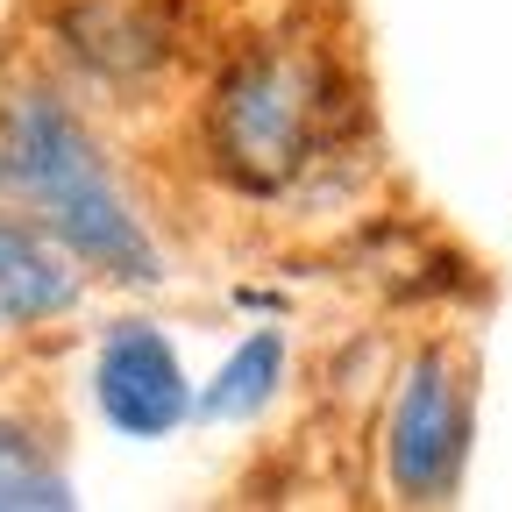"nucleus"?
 <instances>
[{
    "label": "nucleus",
    "instance_id": "1",
    "mask_svg": "<svg viewBox=\"0 0 512 512\" xmlns=\"http://www.w3.org/2000/svg\"><path fill=\"white\" fill-rule=\"evenodd\" d=\"M0 192L29 221H43L79 264L121 285H157V242L128 214L86 121L57 93H15L0 107Z\"/></svg>",
    "mask_w": 512,
    "mask_h": 512
},
{
    "label": "nucleus",
    "instance_id": "2",
    "mask_svg": "<svg viewBox=\"0 0 512 512\" xmlns=\"http://www.w3.org/2000/svg\"><path fill=\"white\" fill-rule=\"evenodd\" d=\"M356 114L328 50L249 43L207 93V157L242 192H285Z\"/></svg>",
    "mask_w": 512,
    "mask_h": 512
},
{
    "label": "nucleus",
    "instance_id": "3",
    "mask_svg": "<svg viewBox=\"0 0 512 512\" xmlns=\"http://www.w3.org/2000/svg\"><path fill=\"white\" fill-rule=\"evenodd\" d=\"M470 463V370L456 349H420L384 420V477L406 505H448Z\"/></svg>",
    "mask_w": 512,
    "mask_h": 512
},
{
    "label": "nucleus",
    "instance_id": "4",
    "mask_svg": "<svg viewBox=\"0 0 512 512\" xmlns=\"http://www.w3.org/2000/svg\"><path fill=\"white\" fill-rule=\"evenodd\" d=\"M93 399H100L114 434L164 441L192 413V384H185L178 349L164 342V328H150V320H121V328H107V342L93 356Z\"/></svg>",
    "mask_w": 512,
    "mask_h": 512
},
{
    "label": "nucleus",
    "instance_id": "5",
    "mask_svg": "<svg viewBox=\"0 0 512 512\" xmlns=\"http://www.w3.org/2000/svg\"><path fill=\"white\" fill-rule=\"evenodd\" d=\"M79 256L64 249L43 221L0 214V335L8 328H43V320L72 313L79 299Z\"/></svg>",
    "mask_w": 512,
    "mask_h": 512
},
{
    "label": "nucleus",
    "instance_id": "6",
    "mask_svg": "<svg viewBox=\"0 0 512 512\" xmlns=\"http://www.w3.org/2000/svg\"><path fill=\"white\" fill-rule=\"evenodd\" d=\"M64 36L72 50L107 79H128V72H150L164 57V29L143 15V8H114V0H93V8H72L64 15Z\"/></svg>",
    "mask_w": 512,
    "mask_h": 512
},
{
    "label": "nucleus",
    "instance_id": "7",
    "mask_svg": "<svg viewBox=\"0 0 512 512\" xmlns=\"http://www.w3.org/2000/svg\"><path fill=\"white\" fill-rule=\"evenodd\" d=\"M278 377H285V335H278V328H256V335L214 370L207 392L192 399V413H200V420H249V413L271 406Z\"/></svg>",
    "mask_w": 512,
    "mask_h": 512
},
{
    "label": "nucleus",
    "instance_id": "8",
    "mask_svg": "<svg viewBox=\"0 0 512 512\" xmlns=\"http://www.w3.org/2000/svg\"><path fill=\"white\" fill-rule=\"evenodd\" d=\"M64 512L72 484H64L43 456V441L29 427H0V512Z\"/></svg>",
    "mask_w": 512,
    "mask_h": 512
}]
</instances>
